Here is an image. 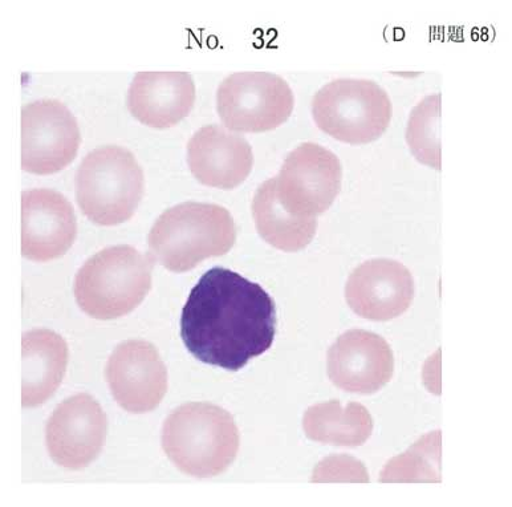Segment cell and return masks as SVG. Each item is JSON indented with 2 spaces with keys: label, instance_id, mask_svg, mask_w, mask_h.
<instances>
[{
  "label": "cell",
  "instance_id": "obj_2",
  "mask_svg": "<svg viewBox=\"0 0 512 507\" xmlns=\"http://www.w3.org/2000/svg\"><path fill=\"white\" fill-rule=\"evenodd\" d=\"M237 229L229 210L215 204L185 202L154 222L148 242L154 257L173 273H185L207 258L233 249Z\"/></svg>",
  "mask_w": 512,
  "mask_h": 507
},
{
  "label": "cell",
  "instance_id": "obj_3",
  "mask_svg": "<svg viewBox=\"0 0 512 507\" xmlns=\"http://www.w3.org/2000/svg\"><path fill=\"white\" fill-rule=\"evenodd\" d=\"M162 446L181 472L210 478L225 472L239 449L234 417L210 403H189L166 419Z\"/></svg>",
  "mask_w": 512,
  "mask_h": 507
},
{
  "label": "cell",
  "instance_id": "obj_18",
  "mask_svg": "<svg viewBox=\"0 0 512 507\" xmlns=\"http://www.w3.org/2000/svg\"><path fill=\"white\" fill-rule=\"evenodd\" d=\"M251 209L260 237L275 249L287 253H295L310 245L318 230V218L292 216L280 205L275 192V178L259 186Z\"/></svg>",
  "mask_w": 512,
  "mask_h": 507
},
{
  "label": "cell",
  "instance_id": "obj_4",
  "mask_svg": "<svg viewBox=\"0 0 512 507\" xmlns=\"http://www.w3.org/2000/svg\"><path fill=\"white\" fill-rule=\"evenodd\" d=\"M154 259L132 246L107 247L89 258L75 278L76 302L99 320L121 318L152 289Z\"/></svg>",
  "mask_w": 512,
  "mask_h": 507
},
{
  "label": "cell",
  "instance_id": "obj_20",
  "mask_svg": "<svg viewBox=\"0 0 512 507\" xmlns=\"http://www.w3.org/2000/svg\"><path fill=\"white\" fill-rule=\"evenodd\" d=\"M441 100L440 93L421 100L410 113L406 143L421 164L441 170Z\"/></svg>",
  "mask_w": 512,
  "mask_h": 507
},
{
  "label": "cell",
  "instance_id": "obj_19",
  "mask_svg": "<svg viewBox=\"0 0 512 507\" xmlns=\"http://www.w3.org/2000/svg\"><path fill=\"white\" fill-rule=\"evenodd\" d=\"M303 425L311 440L337 446L363 445L373 431L367 408L359 403H349L343 408L337 400L308 409Z\"/></svg>",
  "mask_w": 512,
  "mask_h": 507
},
{
  "label": "cell",
  "instance_id": "obj_12",
  "mask_svg": "<svg viewBox=\"0 0 512 507\" xmlns=\"http://www.w3.org/2000/svg\"><path fill=\"white\" fill-rule=\"evenodd\" d=\"M77 234L75 210L62 193L31 189L22 193V254L35 262L63 257Z\"/></svg>",
  "mask_w": 512,
  "mask_h": 507
},
{
  "label": "cell",
  "instance_id": "obj_6",
  "mask_svg": "<svg viewBox=\"0 0 512 507\" xmlns=\"http://www.w3.org/2000/svg\"><path fill=\"white\" fill-rule=\"evenodd\" d=\"M312 116L321 131L341 143L369 144L388 129L393 105L375 81L337 79L316 92Z\"/></svg>",
  "mask_w": 512,
  "mask_h": 507
},
{
  "label": "cell",
  "instance_id": "obj_16",
  "mask_svg": "<svg viewBox=\"0 0 512 507\" xmlns=\"http://www.w3.org/2000/svg\"><path fill=\"white\" fill-rule=\"evenodd\" d=\"M194 103V80L186 72H138L127 97L129 112L140 123L157 129L180 123Z\"/></svg>",
  "mask_w": 512,
  "mask_h": 507
},
{
  "label": "cell",
  "instance_id": "obj_9",
  "mask_svg": "<svg viewBox=\"0 0 512 507\" xmlns=\"http://www.w3.org/2000/svg\"><path fill=\"white\" fill-rule=\"evenodd\" d=\"M81 141L79 124L59 100H36L22 108V168L54 174L75 160Z\"/></svg>",
  "mask_w": 512,
  "mask_h": 507
},
{
  "label": "cell",
  "instance_id": "obj_10",
  "mask_svg": "<svg viewBox=\"0 0 512 507\" xmlns=\"http://www.w3.org/2000/svg\"><path fill=\"white\" fill-rule=\"evenodd\" d=\"M107 416L87 393L69 397L47 424V448L52 460L65 469L87 468L104 448Z\"/></svg>",
  "mask_w": 512,
  "mask_h": 507
},
{
  "label": "cell",
  "instance_id": "obj_11",
  "mask_svg": "<svg viewBox=\"0 0 512 507\" xmlns=\"http://www.w3.org/2000/svg\"><path fill=\"white\" fill-rule=\"evenodd\" d=\"M107 379L117 403L130 413L153 411L168 391V369L144 340H128L113 351Z\"/></svg>",
  "mask_w": 512,
  "mask_h": 507
},
{
  "label": "cell",
  "instance_id": "obj_17",
  "mask_svg": "<svg viewBox=\"0 0 512 507\" xmlns=\"http://www.w3.org/2000/svg\"><path fill=\"white\" fill-rule=\"evenodd\" d=\"M24 408L39 407L62 384L68 364V346L62 336L50 330H32L22 339Z\"/></svg>",
  "mask_w": 512,
  "mask_h": 507
},
{
  "label": "cell",
  "instance_id": "obj_14",
  "mask_svg": "<svg viewBox=\"0 0 512 507\" xmlns=\"http://www.w3.org/2000/svg\"><path fill=\"white\" fill-rule=\"evenodd\" d=\"M393 371L389 344L373 332H345L328 351L329 379L347 392L372 395L388 384Z\"/></svg>",
  "mask_w": 512,
  "mask_h": 507
},
{
  "label": "cell",
  "instance_id": "obj_1",
  "mask_svg": "<svg viewBox=\"0 0 512 507\" xmlns=\"http://www.w3.org/2000/svg\"><path fill=\"white\" fill-rule=\"evenodd\" d=\"M276 307L270 294L235 271L214 267L190 292L181 338L199 362L239 371L270 350Z\"/></svg>",
  "mask_w": 512,
  "mask_h": 507
},
{
  "label": "cell",
  "instance_id": "obj_15",
  "mask_svg": "<svg viewBox=\"0 0 512 507\" xmlns=\"http://www.w3.org/2000/svg\"><path fill=\"white\" fill-rule=\"evenodd\" d=\"M188 164L201 184L230 190L250 176L253 148L245 137L221 125H206L189 140Z\"/></svg>",
  "mask_w": 512,
  "mask_h": 507
},
{
  "label": "cell",
  "instance_id": "obj_5",
  "mask_svg": "<svg viewBox=\"0 0 512 507\" xmlns=\"http://www.w3.org/2000/svg\"><path fill=\"white\" fill-rule=\"evenodd\" d=\"M144 194V172L136 157L119 145H104L83 158L76 173L77 204L100 226L127 222Z\"/></svg>",
  "mask_w": 512,
  "mask_h": 507
},
{
  "label": "cell",
  "instance_id": "obj_8",
  "mask_svg": "<svg viewBox=\"0 0 512 507\" xmlns=\"http://www.w3.org/2000/svg\"><path fill=\"white\" fill-rule=\"evenodd\" d=\"M343 168L339 157L324 146L303 143L288 153L275 192L280 205L299 218H318L339 196Z\"/></svg>",
  "mask_w": 512,
  "mask_h": 507
},
{
  "label": "cell",
  "instance_id": "obj_7",
  "mask_svg": "<svg viewBox=\"0 0 512 507\" xmlns=\"http://www.w3.org/2000/svg\"><path fill=\"white\" fill-rule=\"evenodd\" d=\"M294 105L290 84L270 72L231 73L217 91L218 115L231 132L272 131L290 119Z\"/></svg>",
  "mask_w": 512,
  "mask_h": 507
},
{
  "label": "cell",
  "instance_id": "obj_13",
  "mask_svg": "<svg viewBox=\"0 0 512 507\" xmlns=\"http://www.w3.org/2000/svg\"><path fill=\"white\" fill-rule=\"evenodd\" d=\"M345 298L361 318L386 322L404 314L412 304L413 277L400 262L371 259L349 275Z\"/></svg>",
  "mask_w": 512,
  "mask_h": 507
}]
</instances>
